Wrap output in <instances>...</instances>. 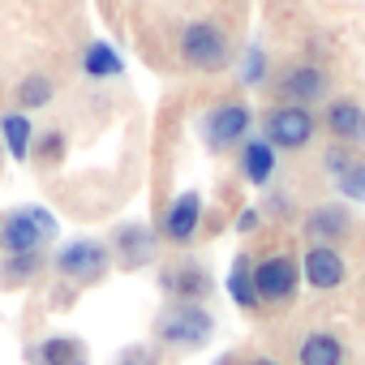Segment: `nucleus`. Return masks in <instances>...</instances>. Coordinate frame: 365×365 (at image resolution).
I'll return each mask as SVG.
<instances>
[{
  "label": "nucleus",
  "instance_id": "nucleus-8",
  "mask_svg": "<svg viewBox=\"0 0 365 365\" xmlns=\"http://www.w3.org/2000/svg\"><path fill=\"white\" fill-rule=\"evenodd\" d=\"M301 275H305V284H309V288H318V292H335V288L344 284L348 267H344V258H339V250H335V245L314 241V245L305 250Z\"/></svg>",
  "mask_w": 365,
  "mask_h": 365
},
{
  "label": "nucleus",
  "instance_id": "nucleus-10",
  "mask_svg": "<svg viewBox=\"0 0 365 365\" xmlns=\"http://www.w3.org/2000/svg\"><path fill=\"white\" fill-rule=\"evenodd\" d=\"M279 91H284L292 103H301V108H305V103H318V99L327 95V73L314 69V65H297V69L284 73Z\"/></svg>",
  "mask_w": 365,
  "mask_h": 365
},
{
  "label": "nucleus",
  "instance_id": "nucleus-24",
  "mask_svg": "<svg viewBox=\"0 0 365 365\" xmlns=\"http://www.w3.org/2000/svg\"><path fill=\"white\" fill-rule=\"evenodd\" d=\"M245 82H250V86H254V82H262V52H258V48L250 52V65H245Z\"/></svg>",
  "mask_w": 365,
  "mask_h": 365
},
{
  "label": "nucleus",
  "instance_id": "nucleus-11",
  "mask_svg": "<svg viewBox=\"0 0 365 365\" xmlns=\"http://www.w3.org/2000/svg\"><path fill=\"white\" fill-rule=\"evenodd\" d=\"M327 129H331L339 142H348V146L365 142V108L352 103V99H335V103L327 108Z\"/></svg>",
  "mask_w": 365,
  "mask_h": 365
},
{
  "label": "nucleus",
  "instance_id": "nucleus-3",
  "mask_svg": "<svg viewBox=\"0 0 365 365\" xmlns=\"http://www.w3.org/2000/svg\"><path fill=\"white\" fill-rule=\"evenodd\" d=\"M211 335H215V318H211V309H202L194 301L190 305H176L172 314L159 318V339L176 344V348H202Z\"/></svg>",
  "mask_w": 365,
  "mask_h": 365
},
{
  "label": "nucleus",
  "instance_id": "nucleus-22",
  "mask_svg": "<svg viewBox=\"0 0 365 365\" xmlns=\"http://www.w3.org/2000/svg\"><path fill=\"white\" fill-rule=\"evenodd\" d=\"M335 185H339V194H344V198L365 202V163H361V159H352V163L335 176Z\"/></svg>",
  "mask_w": 365,
  "mask_h": 365
},
{
  "label": "nucleus",
  "instance_id": "nucleus-17",
  "mask_svg": "<svg viewBox=\"0 0 365 365\" xmlns=\"http://www.w3.org/2000/svg\"><path fill=\"white\" fill-rule=\"evenodd\" d=\"M305 228H309V237H314V241L331 245L335 237H344V232H348V215H344L339 207H318V211L305 220Z\"/></svg>",
  "mask_w": 365,
  "mask_h": 365
},
{
  "label": "nucleus",
  "instance_id": "nucleus-2",
  "mask_svg": "<svg viewBox=\"0 0 365 365\" xmlns=\"http://www.w3.org/2000/svg\"><path fill=\"white\" fill-rule=\"evenodd\" d=\"M180 56H185L190 69H202V73H220L228 65V39L220 26L211 22H190L180 31Z\"/></svg>",
  "mask_w": 365,
  "mask_h": 365
},
{
  "label": "nucleus",
  "instance_id": "nucleus-13",
  "mask_svg": "<svg viewBox=\"0 0 365 365\" xmlns=\"http://www.w3.org/2000/svg\"><path fill=\"white\" fill-rule=\"evenodd\" d=\"M241 172H245L250 185H267L271 172H275V146H271L267 138H262V142H245V150H241Z\"/></svg>",
  "mask_w": 365,
  "mask_h": 365
},
{
  "label": "nucleus",
  "instance_id": "nucleus-26",
  "mask_svg": "<svg viewBox=\"0 0 365 365\" xmlns=\"http://www.w3.org/2000/svg\"><path fill=\"white\" fill-rule=\"evenodd\" d=\"M250 365H279V361H267V356H254Z\"/></svg>",
  "mask_w": 365,
  "mask_h": 365
},
{
  "label": "nucleus",
  "instance_id": "nucleus-15",
  "mask_svg": "<svg viewBox=\"0 0 365 365\" xmlns=\"http://www.w3.org/2000/svg\"><path fill=\"white\" fill-rule=\"evenodd\" d=\"M35 352H39V365H86V348L69 335H52Z\"/></svg>",
  "mask_w": 365,
  "mask_h": 365
},
{
  "label": "nucleus",
  "instance_id": "nucleus-6",
  "mask_svg": "<svg viewBox=\"0 0 365 365\" xmlns=\"http://www.w3.org/2000/svg\"><path fill=\"white\" fill-rule=\"evenodd\" d=\"M297 284H301V267H297L292 258H267V262H258V267H254L258 301H271V305L292 301Z\"/></svg>",
  "mask_w": 365,
  "mask_h": 365
},
{
  "label": "nucleus",
  "instance_id": "nucleus-5",
  "mask_svg": "<svg viewBox=\"0 0 365 365\" xmlns=\"http://www.w3.org/2000/svg\"><path fill=\"white\" fill-rule=\"evenodd\" d=\"M56 271L65 279H78V284H95L103 279L108 271V250L99 241H69L61 254H56Z\"/></svg>",
  "mask_w": 365,
  "mask_h": 365
},
{
  "label": "nucleus",
  "instance_id": "nucleus-7",
  "mask_svg": "<svg viewBox=\"0 0 365 365\" xmlns=\"http://www.w3.org/2000/svg\"><path fill=\"white\" fill-rule=\"evenodd\" d=\"M250 125H254V112H250L245 103H220V108L207 116L202 133H207V146H211V150H224V146L241 142V138L250 133Z\"/></svg>",
  "mask_w": 365,
  "mask_h": 365
},
{
  "label": "nucleus",
  "instance_id": "nucleus-14",
  "mask_svg": "<svg viewBox=\"0 0 365 365\" xmlns=\"http://www.w3.org/2000/svg\"><path fill=\"white\" fill-rule=\"evenodd\" d=\"M116 250H125V254H120L125 267H138V262H146V258L155 254V232L142 228V224H125V228L116 232Z\"/></svg>",
  "mask_w": 365,
  "mask_h": 365
},
{
  "label": "nucleus",
  "instance_id": "nucleus-1",
  "mask_svg": "<svg viewBox=\"0 0 365 365\" xmlns=\"http://www.w3.org/2000/svg\"><path fill=\"white\" fill-rule=\"evenodd\" d=\"M56 237V220L48 211H14L0 220V254H39L43 241Z\"/></svg>",
  "mask_w": 365,
  "mask_h": 365
},
{
  "label": "nucleus",
  "instance_id": "nucleus-4",
  "mask_svg": "<svg viewBox=\"0 0 365 365\" xmlns=\"http://www.w3.org/2000/svg\"><path fill=\"white\" fill-rule=\"evenodd\" d=\"M262 129H267V142H271V146H279V150H301V146H309V138H314V116H309L301 103H284V108L267 112Z\"/></svg>",
  "mask_w": 365,
  "mask_h": 365
},
{
  "label": "nucleus",
  "instance_id": "nucleus-20",
  "mask_svg": "<svg viewBox=\"0 0 365 365\" xmlns=\"http://www.w3.org/2000/svg\"><path fill=\"white\" fill-rule=\"evenodd\" d=\"M39 271V254H14V258H5V262H0V279H5V284H26L31 275Z\"/></svg>",
  "mask_w": 365,
  "mask_h": 365
},
{
  "label": "nucleus",
  "instance_id": "nucleus-18",
  "mask_svg": "<svg viewBox=\"0 0 365 365\" xmlns=\"http://www.w3.org/2000/svg\"><path fill=\"white\" fill-rule=\"evenodd\" d=\"M0 133H5V146H9V155L22 163L26 155H31V120L22 116V112H5V116H0Z\"/></svg>",
  "mask_w": 365,
  "mask_h": 365
},
{
  "label": "nucleus",
  "instance_id": "nucleus-25",
  "mask_svg": "<svg viewBox=\"0 0 365 365\" xmlns=\"http://www.w3.org/2000/svg\"><path fill=\"white\" fill-rule=\"evenodd\" d=\"M258 228V211H241V220H237V232H254Z\"/></svg>",
  "mask_w": 365,
  "mask_h": 365
},
{
  "label": "nucleus",
  "instance_id": "nucleus-23",
  "mask_svg": "<svg viewBox=\"0 0 365 365\" xmlns=\"http://www.w3.org/2000/svg\"><path fill=\"white\" fill-rule=\"evenodd\" d=\"M18 103H22V108H43V103H52V82H48V78H26V82L18 86Z\"/></svg>",
  "mask_w": 365,
  "mask_h": 365
},
{
  "label": "nucleus",
  "instance_id": "nucleus-12",
  "mask_svg": "<svg viewBox=\"0 0 365 365\" xmlns=\"http://www.w3.org/2000/svg\"><path fill=\"white\" fill-rule=\"evenodd\" d=\"M297 361H301V365H339V361H344V344H339L335 335H327V331H314V335L301 339Z\"/></svg>",
  "mask_w": 365,
  "mask_h": 365
},
{
  "label": "nucleus",
  "instance_id": "nucleus-19",
  "mask_svg": "<svg viewBox=\"0 0 365 365\" xmlns=\"http://www.w3.org/2000/svg\"><path fill=\"white\" fill-rule=\"evenodd\" d=\"M82 69H86L91 78H116L125 65H120L116 48H108V43H91V48H86V56H82Z\"/></svg>",
  "mask_w": 365,
  "mask_h": 365
},
{
  "label": "nucleus",
  "instance_id": "nucleus-21",
  "mask_svg": "<svg viewBox=\"0 0 365 365\" xmlns=\"http://www.w3.org/2000/svg\"><path fill=\"white\" fill-rule=\"evenodd\" d=\"M168 288H172L176 297H190V301H194V297L207 288V275H202L198 267H180V271L168 275Z\"/></svg>",
  "mask_w": 365,
  "mask_h": 365
},
{
  "label": "nucleus",
  "instance_id": "nucleus-9",
  "mask_svg": "<svg viewBox=\"0 0 365 365\" xmlns=\"http://www.w3.org/2000/svg\"><path fill=\"white\" fill-rule=\"evenodd\" d=\"M198 220H202V198L190 190V194H180V198L168 207V215H163V237L176 241V245H185V241L198 232Z\"/></svg>",
  "mask_w": 365,
  "mask_h": 365
},
{
  "label": "nucleus",
  "instance_id": "nucleus-16",
  "mask_svg": "<svg viewBox=\"0 0 365 365\" xmlns=\"http://www.w3.org/2000/svg\"><path fill=\"white\" fill-rule=\"evenodd\" d=\"M228 297L241 305V309H254L258 305V288H254V262L241 254L237 262H232V271H228Z\"/></svg>",
  "mask_w": 365,
  "mask_h": 365
}]
</instances>
